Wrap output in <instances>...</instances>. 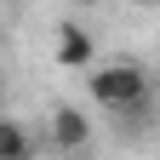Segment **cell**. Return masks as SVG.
I'll return each instance as SVG.
<instances>
[{"mask_svg": "<svg viewBox=\"0 0 160 160\" xmlns=\"http://www.w3.org/2000/svg\"><path fill=\"white\" fill-rule=\"evenodd\" d=\"M86 92H92L97 109H109L120 120H143L149 97H154V80H149L143 63H126V57H120V63H103V69L86 74Z\"/></svg>", "mask_w": 160, "mask_h": 160, "instance_id": "obj_1", "label": "cell"}, {"mask_svg": "<svg viewBox=\"0 0 160 160\" xmlns=\"http://www.w3.org/2000/svg\"><path fill=\"white\" fill-rule=\"evenodd\" d=\"M52 143L63 149V154H86V143H92V120L80 114L74 103H57V109H52Z\"/></svg>", "mask_w": 160, "mask_h": 160, "instance_id": "obj_2", "label": "cell"}, {"mask_svg": "<svg viewBox=\"0 0 160 160\" xmlns=\"http://www.w3.org/2000/svg\"><path fill=\"white\" fill-rule=\"evenodd\" d=\"M57 69H92V34L80 23H57Z\"/></svg>", "mask_w": 160, "mask_h": 160, "instance_id": "obj_3", "label": "cell"}, {"mask_svg": "<svg viewBox=\"0 0 160 160\" xmlns=\"http://www.w3.org/2000/svg\"><path fill=\"white\" fill-rule=\"evenodd\" d=\"M0 160H34V137L12 114H0Z\"/></svg>", "mask_w": 160, "mask_h": 160, "instance_id": "obj_4", "label": "cell"}, {"mask_svg": "<svg viewBox=\"0 0 160 160\" xmlns=\"http://www.w3.org/2000/svg\"><path fill=\"white\" fill-rule=\"evenodd\" d=\"M74 6H97V0H74Z\"/></svg>", "mask_w": 160, "mask_h": 160, "instance_id": "obj_5", "label": "cell"}, {"mask_svg": "<svg viewBox=\"0 0 160 160\" xmlns=\"http://www.w3.org/2000/svg\"><path fill=\"white\" fill-rule=\"evenodd\" d=\"M137 6H160V0H137Z\"/></svg>", "mask_w": 160, "mask_h": 160, "instance_id": "obj_6", "label": "cell"}, {"mask_svg": "<svg viewBox=\"0 0 160 160\" xmlns=\"http://www.w3.org/2000/svg\"><path fill=\"white\" fill-rule=\"evenodd\" d=\"M154 97H160V74H154Z\"/></svg>", "mask_w": 160, "mask_h": 160, "instance_id": "obj_7", "label": "cell"}, {"mask_svg": "<svg viewBox=\"0 0 160 160\" xmlns=\"http://www.w3.org/2000/svg\"><path fill=\"white\" fill-rule=\"evenodd\" d=\"M74 160H86V154H74Z\"/></svg>", "mask_w": 160, "mask_h": 160, "instance_id": "obj_8", "label": "cell"}]
</instances>
